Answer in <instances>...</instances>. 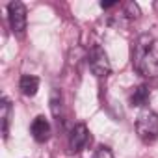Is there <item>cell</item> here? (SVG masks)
<instances>
[{"label": "cell", "instance_id": "obj_1", "mask_svg": "<svg viewBox=\"0 0 158 158\" xmlns=\"http://www.w3.org/2000/svg\"><path fill=\"white\" fill-rule=\"evenodd\" d=\"M132 65L134 69L149 78L158 76V39L143 34L136 39L132 47Z\"/></svg>", "mask_w": 158, "mask_h": 158}, {"label": "cell", "instance_id": "obj_2", "mask_svg": "<svg viewBox=\"0 0 158 158\" xmlns=\"http://www.w3.org/2000/svg\"><path fill=\"white\" fill-rule=\"evenodd\" d=\"M136 132L141 141L152 143L158 138V115L151 110H145L136 119Z\"/></svg>", "mask_w": 158, "mask_h": 158}, {"label": "cell", "instance_id": "obj_3", "mask_svg": "<svg viewBox=\"0 0 158 158\" xmlns=\"http://www.w3.org/2000/svg\"><path fill=\"white\" fill-rule=\"evenodd\" d=\"M88 65L91 69V73L97 76V78H104L110 74L112 71V65H110V60L106 56V52L99 47V45H93L89 48V54H88Z\"/></svg>", "mask_w": 158, "mask_h": 158}, {"label": "cell", "instance_id": "obj_4", "mask_svg": "<svg viewBox=\"0 0 158 158\" xmlns=\"http://www.w3.org/2000/svg\"><path fill=\"white\" fill-rule=\"evenodd\" d=\"M8 17H10V26L13 30V34L23 35L26 30V8L23 2H11L8 6Z\"/></svg>", "mask_w": 158, "mask_h": 158}, {"label": "cell", "instance_id": "obj_5", "mask_svg": "<svg viewBox=\"0 0 158 158\" xmlns=\"http://www.w3.org/2000/svg\"><path fill=\"white\" fill-rule=\"evenodd\" d=\"M89 139V132H88V127L84 123L80 125H74L73 130H71V136H69V149L73 152H78V151H82L86 147Z\"/></svg>", "mask_w": 158, "mask_h": 158}, {"label": "cell", "instance_id": "obj_6", "mask_svg": "<svg viewBox=\"0 0 158 158\" xmlns=\"http://www.w3.org/2000/svg\"><path fill=\"white\" fill-rule=\"evenodd\" d=\"M30 132H32V136H34L35 141H39V143L47 141L48 136H50V123H48V119H47L45 115H37V117L32 121Z\"/></svg>", "mask_w": 158, "mask_h": 158}, {"label": "cell", "instance_id": "obj_7", "mask_svg": "<svg viewBox=\"0 0 158 158\" xmlns=\"http://www.w3.org/2000/svg\"><path fill=\"white\" fill-rule=\"evenodd\" d=\"M19 88L23 91V95L26 97H34L39 89V78L34 76V74H24L21 78V82H19Z\"/></svg>", "mask_w": 158, "mask_h": 158}, {"label": "cell", "instance_id": "obj_8", "mask_svg": "<svg viewBox=\"0 0 158 158\" xmlns=\"http://www.w3.org/2000/svg\"><path fill=\"white\" fill-rule=\"evenodd\" d=\"M11 117V104L10 101L4 97L2 102H0V121H2V134H4V139L8 138V132H10V119Z\"/></svg>", "mask_w": 158, "mask_h": 158}, {"label": "cell", "instance_id": "obj_9", "mask_svg": "<svg viewBox=\"0 0 158 158\" xmlns=\"http://www.w3.org/2000/svg\"><path fill=\"white\" fill-rule=\"evenodd\" d=\"M147 101H149V89H147L145 86L134 88V89L130 91V95H128L130 106H143V104H147Z\"/></svg>", "mask_w": 158, "mask_h": 158}, {"label": "cell", "instance_id": "obj_10", "mask_svg": "<svg viewBox=\"0 0 158 158\" xmlns=\"http://www.w3.org/2000/svg\"><path fill=\"white\" fill-rule=\"evenodd\" d=\"M50 108H52V114L56 117H60V110H61V93L58 89L52 91V97H50Z\"/></svg>", "mask_w": 158, "mask_h": 158}, {"label": "cell", "instance_id": "obj_11", "mask_svg": "<svg viewBox=\"0 0 158 158\" xmlns=\"http://www.w3.org/2000/svg\"><path fill=\"white\" fill-rule=\"evenodd\" d=\"M123 15L125 17H128V19H138L139 17V8H138V4H134V2H127L125 6H123Z\"/></svg>", "mask_w": 158, "mask_h": 158}, {"label": "cell", "instance_id": "obj_12", "mask_svg": "<svg viewBox=\"0 0 158 158\" xmlns=\"http://www.w3.org/2000/svg\"><path fill=\"white\" fill-rule=\"evenodd\" d=\"M93 158H114V154H112V151H110L108 147H99V149L95 151Z\"/></svg>", "mask_w": 158, "mask_h": 158}, {"label": "cell", "instance_id": "obj_13", "mask_svg": "<svg viewBox=\"0 0 158 158\" xmlns=\"http://www.w3.org/2000/svg\"><path fill=\"white\" fill-rule=\"evenodd\" d=\"M114 6H117V2H101V8H102V10H110V8H114Z\"/></svg>", "mask_w": 158, "mask_h": 158}]
</instances>
